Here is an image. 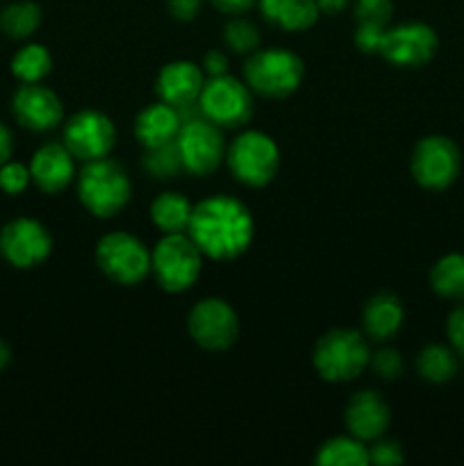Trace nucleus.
Instances as JSON below:
<instances>
[{
	"mask_svg": "<svg viewBox=\"0 0 464 466\" xmlns=\"http://www.w3.org/2000/svg\"><path fill=\"white\" fill-rule=\"evenodd\" d=\"M187 235L200 253L214 262H230L250 248L255 218L246 203L227 194H217L194 205Z\"/></svg>",
	"mask_w": 464,
	"mask_h": 466,
	"instance_id": "1",
	"label": "nucleus"
},
{
	"mask_svg": "<svg viewBox=\"0 0 464 466\" xmlns=\"http://www.w3.org/2000/svg\"><path fill=\"white\" fill-rule=\"evenodd\" d=\"M77 198L96 218H114L132 198V182L126 168L114 159L103 157L85 162L77 173Z\"/></svg>",
	"mask_w": 464,
	"mask_h": 466,
	"instance_id": "2",
	"label": "nucleus"
},
{
	"mask_svg": "<svg viewBox=\"0 0 464 466\" xmlns=\"http://www.w3.org/2000/svg\"><path fill=\"white\" fill-rule=\"evenodd\" d=\"M368 349L367 335L353 328H335L326 335L318 337L312 350V364L318 378L332 385L339 382H353L368 369Z\"/></svg>",
	"mask_w": 464,
	"mask_h": 466,
	"instance_id": "3",
	"label": "nucleus"
},
{
	"mask_svg": "<svg viewBox=\"0 0 464 466\" xmlns=\"http://www.w3.org/2000/svg\"><path fill=\"white\" fill-rule=\"evenodd\" d=\"M305 77V62L294 50L271 46L257 48L244 62V82L262 98L282 100L298 91Z\"/></svg>",
	"mask_w": 464,
	"mask_h": 466,
	"instance_id": "4",
	"label": "nucleus"
},
{
	"mask_svg": "<svg viewBox=\"0 0 464 466\" xmlns=\"http://www.w3.org/2000/svg\"><path fill=\"white\" fill-rule=\"evenodd\" d=\"M203 258L205 255L187 232L164 235L150 250V273L157 280L159 289L166 294H182L200 278Z\"/></svg>",
	"mask_w": 464,
	"mask_h": 466,
	"instance_id": "5",
	"label": "nucleus"
},
{
	"mask_svg": "<svg viewBox=\"0 0 464 466\" xmlns=\"http://www.w3.org/2000/svg\"><path fill=\"white\" fill-rule=\"evenodd\" d=\"M226 162L237 182L250 189L271 185L280 168V148L262 130H246L227 146Z\"/></svg>",
	"mask_w": 464,
	"mask_h": 466,
	"instance_id": "6",
	"label": "nucleus"
},
{
	"mask_svg": "<svg viewBox=\"0 0 464 466\" xmlns=\"http://www.w3.org/2000/svg\"><path fill=\"white\" fill-rule=\"evenodd\" d=\"M100 273L123 287H135L150 273V250L132 232H107L96 244Z\"/></svg>",
	"mask_w": 464,
	"mask_h": 466,
	"instance_id": "7",
	"label": "nucleus"
},
{
	"mask_svg": "<svg viewBox=\"0 0 464 466\" xmlns=\"http://www.w3.org/2000/svg\"><path fill=\"white\" fill-rule=\"evenodd\" d=\"M200 114L223 130H239L253 118V91L230 73L207 77L198 98Z\"/></svg>",
	"mask_w": 464,
	"mask_h": 466,
	"instance_id": "8",
	"label": "nucleus"
},
{
	"mask_svg": "<svg viewBox=\"0 0 464 466\" xmlns=\"http://www.w3.org/2000/svg\"><path fill=\"white\" fill-rule=\"evenodd\" d=\"M185 171L196 177L212 176L226 162L227 144L223 127L205 118L203 114L182 118L180 135L176 139Z\"/></svg>",
	"mask_w": 464,
	"mask_h": 466,
	"instance_id": "9",
	"label": "nucleus"
},
{
	"mask_svg": "<svg viewBox=\"0 0 464 466\" xmlns=\"http://www.w3.org/2000/svg\"><path fill=\"white\" fill-rule=\"evenodd\" d=\"M459 171H462V153L449 137L428 135L414 146L412 157H409V173L423 189H449L458 180Z\"/></svg>",
	"mask_w": 464,
	"mask_h": 466,
	"instance_id": "10",
	"label": "nucleus"
},
{
	"mask_svg": "<svg viewBox=\"0 0 464 466\" xmlns=\"http://www.w3.org/2000/svg\"><path fill=\"white\" fill-rule=\"evenodd\" d=\"M187 332L203 350L223 353L239 339V317L227 300L203 299L187 317Z\"/></svg>",
	"mask_w": 464,
	"mask_h": 466,
	"instance_id": "11",
	"label": "nucleus"
},
{
	"mask_svg": "<svg viewBox=\"0 0 464 466\" xmlns=\"http://www.w3.org/2000/svg\"><path fill=\"white\" fill-rule=\"evenodd\" d=\"M439 39L428 23L405 21L398 25H387L378 55L391 66L421 68L435 57Z\"/></svg>",
	"mask_w": 464,
	"mask_h": 466,
	"instance_id": "12",
	"label": "nucleus"
},
{
	"mask_svg": "<svg viewBox=\"0 0 464 466\" xmlns=\"http://www.w3.org/2000/svg\"><path fill=\"white\" fill-rule=\"evenodd\" d=\"M62 141L80 162L109 157L116 146V126L100 109H80L64 123Z\"/></svg>",
	"mask_w": 464,
	"mask_h": 466,
	"instance_id": "13",
	"label": "nucleus"
},
{
	"mask_svg": "<svg viewBox=\"0 0 464 466\" xmlns=\"http://www.w3.org/2000/svg\"><path fill=\"white\" fill-rule=\"evenodd\" d=\"M53 253V235L41 221L18 217L0 230V255L16 268H35Z\"/></svg>",
	"mask_w": 464,
	"mask_h": 466,
	"instance_id": "14",
	"label": "nucleus"
},
{
	"mask_svg": "<svg viewBox=\"0 0 464 466\" xmlns=\"http://www.w3.org/2000/svg\"><path fill=\"white\" fill-rule=\"evenodd\" d=\"M12 114L25 130L48 132L64 121V105L41 82H21L12 98Z\"/></svg>",
	"mask_w": 464,
	"mask_h": 466,
	"instance_id": "15",
	"label": "nucleus"
},
{
	"mask_svg": "<svg viewBox=\"0 0 464 466\" xmlns=\"http://www.w3.org/2000/svg\"><path fill=\"white\" fill-rule=\"evenodd\" d=\"M205 85L203 68L196 66L189 59H176V62L164 64L162 71L155 80V91L159 100L173 105L180 112L198 107L200 91Z\"/></svg>",
	"mask_w": 464,
	"mask_h": 466,
	"instance_id": "16",
	"label": "nucleus"
},
{
	"mask_svg": "<svg viewBox=\"0 0 464 466\" xmlns=\"http://www.w3.org/2000/svg\"><path fill=\"white\" fill-rule=\"evenodd\" d=\"M391 410L378 391L362 390L348 399L344 408V426L348 435L371 444L389 431Z\"/></svg>",
	"mask_w": 464,
	"mask_h": 466,
	"instance_id": "17",
	"label": "nucleus"
},
{
	"mask_svg": "<svg viewBox=\"0 0 464 466\" xmlns=\"http://www.w3.org/2000/svg\"><path fill=\"white\" fill-rule=\"evenodd\" d=\"M30 176L44 194H62L76 180V157L64 141H48L32 155Z\"/></svg>",
	"mask_w": 464,
	"mask_h": 466,
	"instance_id": "18",
	"label": "nucleus"
},
{
	"mask_svg": "<svg viewBox=\"0 0 464 466\" xmlns=\"http://www.w3.org/2000/svg\"><path fill=\"white\" fill-rule=\"evenodd\" d=\"M182 114L173 105L157 100L141 109L135 116V139L144 148H157V146L173 144L180 135Z\"/></svg>",
	"mask_w": 464,
	"mask_h": 466,
	"instance_id": "19",
	"label": "nucleus"
},
{
	"mask_svg": "<svg viewBox=\"0 0 464 466\" xmlns=\"http://www.w3.org/2000/svg\"><path fill=\"white\" fill-rule=\"evenodd\" d=\"M405 321L403 300L391 291H378L364 303L362 328L364 335L378 344H387L400 332Z\"/></svg>",
	"mask_w": 464,
	"mask_h": 466,
	"instance_id": "20",
	"label": "nucleus"
},
{
	"mask_svg": "<svg viewBox=\"0 0 464 466\" xmlns=\"http://www.w3.org/2000/svg\"><path fill=\"white\" fill-rule=\"evenodd\" d=\"M257 5L264 21L285 32H308L321 16L314 0H257Z\"/></svg>",
	"mask_w": 464,
	"mask_h": 466,
	"instance_id": "21",
	"label": "nucleus"
},
{
	"mask_svg": "<svg viewBox=\"0 0 464 466\" xmlns=\"http://www.w3.org/2000/svg\"><path fill=\"white\" fill-rule=\"evenodd\" d=\"M194 214V203L180 191H162L150 203V221L162 235L187 232Z\"/></svg>",
	"mask_w": 464,
	"mask_h": 466,
	"instance_id": "22",
	"label": "nucleus"
},
{
	"mask_svg": "<svg viewBox=\"0 0 464 466\" xmlns=\"http://www.w3.org/2000/svg\"><path fill=\"white\" fill-rule=\"evenodd\" d=\"M419 376L432 385H446L459 371V355L450 346L428 344L417 355Z\"/></svg>",
	"mask_w": 464,
	"mask_h": 466,
	"instance_id": "23",
	"label": "nucleus"
},
{
	"mask_svg": "<svg viewBox=\"0 0 464 466\" xmlns=\"http://www.w3.org/2000/svg\"><path fill=\"white\" fill-rule=\"evenodd\" d=\"M317 466H368V446L353 435H337L323 441L314 455Z\"/></svg>",
	"mask_w": 464,
	"mask_h": 466,
	"instance_id": "24",
	"label": "nucleus"
},
{
	"mask_svg": "<svg viewBox=\"0 0 464 466\" xmlns=\"http://www.w3.org/2000/svg\"><path fill=\"white\" fill-rule=\"evenodd\" d=\"M430 287L437 296L464 303V253H449L430 268Z\"/></svg>",
	"mask_w": 464,
	"mask_h": 466,
	"instance_id": "25",
	"label": "nucleus"
},
{
	"mask_svg": "<svg viewBox=\"0 0 464 466\" xmlns=\"http://www.w3.org/2000/svg\"><path fill=\"white\" fill-rule=\"evenodd\" d=\"M41 7L32 0H16L9 3L7 7L0 9V30L9 39H27L35 35L41 25Z\"/></svg>",
	"mask_w": 464,
	"mask_h": 466,
	"instance_id": "26",
	"label": "nucleus"
},
{
	"mask_svg": "<svg viewBox=\"0 0 464 466\" xmlns=\"http://www.w3.org/2000/svg\"><path fill=\"white\" fill-rule=\"evenodd\" d=\"M12 73L21 82H41L53 71V55L45 46L27 44L12 57Z\"/></svg>",
	"mask_w": 464,
	"mask_h": 466,
	"instance_id": "27",
	"label": "nucleus"
},
{
	"mask_svg": "<svg viewBox=\"0 0 464 466\" xmlns=\"http://www.w3.org/2000/svg\"><path fill=\"white\" fill-rule=\"evenodd\" d=\"M144 171L148 173L153 180H173L180 173H185V164H182L180 150L177 144H164L157 148H146L144 155Z\"/></svg>",
	"mask_w": 464,
	"mask_h": 466,
	"instance_id": "28",
	"label": "nucleus"
},
{
	"mask_svg": "<svg viewBox=\"0 0 464 466\" xmlns=\"http://www.w3.org/2000/svg\"><path fill=\"white\" fill-rule=\"evenodd\" d=\"M259 41H262L259 27L253 21H248V18L232 16L223 25V44H226V48L230 53L246 55L248 57L250 53H255L259 48Z\"/></svg>",
	"mask_w": 464,
	"mask_h": 466,
	"instance_id": "29",
	"label": "nucleus"
},
{
	"mask_svg": "<svg viewBox=\"0 0 464 466\" xmlns=\"http://www.w3.org/2000/svg\"><path fill=\"white\" fill-rule=\"evenodd\" d=\"M368 369H371L373 376L380 378V380H398L405 373V360L403 355H400V350L391 349V346H382V349L371 350Z\"/></svg>",
	"mask_w": 464,
	"mask_h": 466,
	"instance_id": "30",
	"label": "nucleus"
},
{
	"mask_svg": "<svg viewBox=\"0 0 464 466\" xmlns=\"http://www.w3.org/2000/svg\"><path fill=\"white\" fill-rule=\"evenodd\" d=\"M391 16H394V0H353L355 23L389 25Z\"/></svg>",
	"mask_w": 464,
	"mask_h": 466,
	"instance_id": "31",
	"label": "nucleus"
},
{
	"mask_svg": "<svg viewBox=\"0 0 464 466\" xmlns=\"http://www.w3.org/2000/svg\"><path fill=\"white\" fill-rule=\"evenodd\" d=\"M30 182H32L30 167H25V164L7 159V162L0 167V189H3L5 194L9 196L23 194V191L30 187Z\"/></svg>",
	"mask_w": 464,
	"mask_h": 466,
	"instance_id": "32",
	"label": "nucleus"
},
{
	"mask_svg": "<svg viewBox=\"0 0 464 466\" xmlns=\"http://www.w3.org/2000/svg\"><path fill=\"white\" fill-rule=\"evenodd\" d=\"M405 462L403 446L396 440H387L385 435L378 437L368 446V464L373 466H400Z\"/></svg>",
	"mask_w": 464,
	"mask_h": 466,
	"instance_id": "33",
	"label": "nucleus"
},
{
	"mask_svg": "<svg viewBox=\"0 0 464 466\" xmlns=\"http://www.w3.org/2000/svg\"><path fill=\"white\" fill-rule=\"evenodd\" d=\"M387 25H378V23H355L353 44L359 53L364 55H378L380 48V39L385 35Z\"/></svg>",
	"mask_w": 464,
	"mask_h": 466,
	"instance_id": "34",
	"label": "nucleus"
},
{
	"mask_svg": "<svg viewBox=\"0 0 464 466\" xmlns=\"http://www.w3.org/2000/svg\"><path fill=\"white\" fill-rule=\"evenodd\" d=\"M446 337L450 341V349L464 360V303H459L446 319Z\"/></svg>",
	"mask_w": 464,
	"mask_h": 466,
	"instance_id": "35",
	"label": "nucleus"
},
{
	"mask_svg": "<svg viewBox=\"0 0 464 466\" xmlns=\"http://www.w3.org/2000/svg\"><path fill=\"white\" fill-rule=\"evenodd\" d=\"M166 9L171 18L180 23L194 21L203 9V0H166Z\"/></svg>",
	"mask_w": 464,
	"mask_h": 466,
	"instance_id": "36",
	"label": "nucleus"
},
{
	"mask_svg": "<svg viewBox=\"0 0 464 466\" xmlns=\"http://www.w3.org/2000/svg\"><path fill=\"white\" fill-rule=\"evenodd\" d=\"M227 66H230V59H227V55L223 53V50H217V48L207 50L203 57V64H200V68H203V73L207 77L226 76Z\"/></svg>",
	"mask_w": 464,
	"mask_h": 466,
	"instance_id": "37",
	"label": "nucleus"
},
{
	"mask_svg": "<svg viewBox=\"0 0 464 466\" xmlns=\"http://www.w3.org/2000/svg\"><path fill=\"white\" fill-rule=\"evenodd\" d=\"M214 7L221 14H227V16H241V14L248 12L257 0H209Z\"/></svg>",
	"mask_w": 464,
	"mask_h": 466,
	"instance_id": "38",
	"label": "nucleus"
},
{
	"mask_svg": "<svg viewBox=\"0 0 464 466\" xmlns=\"http://www.w3.org/2000/svg\"><path fill=\"white\" fill-rule=\"evenodd\" d=\"M318 7V12L326 14V16H337L339 12H344L350 5V0H314Z\"/></svg>",
	"mask_w": 464,
	"mask_h": 466,
	"instance_id": "39",
	"label": "nucleus"
},
{
	"mask_svg": "<svg viewBox=\"0 0 464 466\" xmlns=\"http://www.w3.org/2000/svg\"><path fill=\"white\" fill-rule=\"evenodd\" d=\"M12 150H14V139H12V132L0 123V167L12 157Z\"/></svg>",
	"mask_w": 464,
	"mask_h": 466,
	"instance_id": "40",
	"label": "nucleus"
},
{
	"mask_svg": "<svg viewBox=\"0 0 464 466\" xmlns=\"http://www.w3.org/2000/svg\"><path fill=\"white\" fill-rule=\"evenodd\" d=\"M9 362H12V349H9L7 341L0 337V371H5Z\"/></svg>",
	"mask_w": 464,
	"mask_h": 466,
	"instance_id": "41",
	"label": "nucleus"
}]
</instances>
